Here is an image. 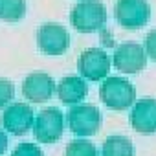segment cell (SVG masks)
Here are the masks:
<instances>
[{
  "instance_id": "6da1fadb",
  "label": "cell",
  "mask_w": 156,
  "mask_h": 156,
  "mask_svg": "<svg viewBox=\"0 0 156 156\" xmlns=\"http://www.w3.org/2000/svg\"><path fill=\"white\" fill-rule=\"evenodd\" d=\"M99 98L103 103L114 110H125L129 108L136 99V88L130 81L123 79L119 75H112L101 83L99 87Z\"/></svg>"
},
{
  "instance_id": "7a4b0ae2",
  "label": "cell",
  "mask_w": 156,
  "mask_h": 156,
  "mask_svg": "<svg viewBox=\"0 0 156 156\" xmlns=\"http://www.w3.org/2000/svg\"><path fill=\"white\" fill-rule=\"evenodd\" d=\"M72 26L81 31L90 33L99 30L107 20V8L101 0H81L72 9Z\"/></svg>"
},
{
  "instance_id": "3957f363",
  "label": "cell",
  "mask_w": 156,
  "mask_h": 156,
  "mask_svg": "<svg viewBox=\"0 0 156 156\" xmlns=\"http://www.w3.org/2000/svg\"><path fill=\"white\" fill-rule=\"evenodd\" d=\"M66 121L73 134L92 136L101 125V112L92 103H79L66 112Z\"/></svg>"
},
{
  "instance_id": "277c9868",
  "label": "cell",
  "mask_w": 156,
  "mask_h": 156,
  "mask_svg": "<svg viewBox=\"0 0 156 156\" xmlns=\"http://www.w3.org/2000/svg\"><path fill=\"white\" fill-rule=\"evenodd\" d=\"M77 70L88 81H99L110 70V57L101 48H87L77 59Z\"/></svg>"
},
{
  "instance_id": "5b68a950",
  "label": "cell",
  "mask_w": 156,
  "mask_h": 156,
  "mask_svg": "<svg viewBox=\"0 0 156 156\" xmlns=\"http://www.w3.org/2000/svg\"><path fill=\"white\" fill-rule=\"evenodd\" d=\"M64 130V116L57 107H48L41 110L35 119L33 134L41 143H51L62 136Z\"/></svg>"
},
{
  "instance_id": "8992f818",
  "label": "cell",
  "mask_w": 156,
  "mask_h": 156,
  "mask_svg": "<svg viewBox=\"0 0 156 156\" xmlns=\"http://www.w3.org/2000/svg\"><path fill=\"white\" fill-rule=\"evenodd\" d=\"M70 44L66 28L59 22H44L37 30V46L48 55H61Z\"/></svg>"
},
{
  "instance_id": "52a82bcc",
  "label": "cell",
  "mask_w": 156,
  "mask_h": 156,
  "mask_svg": "<svg viewBox=\"0 0 156 156\" xmlns=\"http://www.w3.org/2000/svg\"><path fill=\"white\" fill-rule=\"evenodd\" d=\"M151 17V6L147 0H118L116 19L127 30L141 28Z\"/></svg>"
},
{
  "instance_id": "ba28073f",
  "label": "cell",
  "mask_w": 156,
  "mask_h": 156,
  "mask_svg": "<svg viewBox=\"0 0 156 156\" xmlns=\"http://www.w3.org/2000/svg\"><path fill=\"white\" fill-rule=\"evenodd\" d=\"M147 64V51L138 42H123L114 50V66L123 73H136Z\"/></svg>"
},
{
  "instance_id": "9c48e42d",
  "label": "cell",
  "mask_w": 156,
  "mask_h": 156,
  "mask_svg": "<svg viewBox=\"0 0 156 156\" xmlns=\"http://www.w3.org/2000/svg\"><path fill=\"white\" fill-rule=\"evenodd\" d=\"M33 123V108L24 101H15L6 107L2 114V127L11 134H24L31 129Z\"/></svg>"
},
{
  "instance_id": "30bf717a",
  "label": "cell",
  "mask_w": 156,
  "mask_h": 156,
  "mask_svg": "<svg viewBox=\"0 0 156 156\" xmlns=\"http://www.w3.org/2000/svg\"><path fill=\"white\" fill-rule=\"evenodd\" d=\"M55 83L46 72H31L22 81V94L33 103H44L53 96Z\"/></svg>"
},
{
  "instance_id": "8fae6325",
  "label": "cell",
  "mask_w": 156,
  "mask_h": 156,
  "mask_svg": "<svg viewBox=\"0 0 156 156\" xmlns=\"http://www.w3.org/2000/svg\"><path fill=\"white\" fill-rule=\"evenodd\" d=\"M130 123L132 129L138 132L143 134L156 132V99L154 98L138 99L130 112Z\"/></svg>"
},
{
  "instance_id": "7c38bea8",
  "label": "cell",
  "mask_w": 156,
  "mask_h": 156,
  "mask_svg": "<svg viewBox=\"0 0 156 156\" xmlns=\"http://www.w3.org/2000/svg\"><path fill=\"white\" fill-rule=\"evenodd\" d=\"M87 94H88V85L81 75H64L57 83V96L66 105L79 103L81 99H85Z\"/></svg>"
},
{
  "instance_id": "4fadbf2b",
  "label": "cell",
  "mask_w": 156,
  "mask_h": 156,
  "mask_svg": "<svg viewBox=\"0 0 156 156\" xmlns=\"http://www.w3.org/2000/svg\"><path fill=\"white\" fill-rule=\"evenodd\" d=\"M101 156H134V145L127 136L114 134L103 141Z\"/></svg>"
},
{
  "instance_id": "5bb4252c",
  "label": "cell",
  "mask_w": 156,
  "mask_h": 156,
  "mask_svg": "<svg viewBox=\"0 0 156 156\" xmlns=\"http://www.w3.org/2000/svg\"><path fill=\"white\" fill-rule=\"evenodd\" d=\"M26 11L24 0H0V19L15 22L20 20Z\"/></svg>"
},
{
  "instance_id": "9a60e30c",
  "label": "cell",
  "mask_w": 156,
  "mask_h": 156,
  "mask_svg": "<svg viewBox=\"0 0 156 156\" xmlns=\"http://www.w3.org/2000/svg\"><path fill=\"white\" fill-rule=\"evenodd\" d=\"M64 154L66 156H98V149L90 140L77 138V140H72L66 145Z\"/></svg>"
},
{
  "instance_id": "2e32d148",
  "label": "cell",
  "mask_w": 156,
  "mask_h": 156,
  "mask_svg": "<svg viewBox=\"0 0 156 156\" xmlns=\"http://www.w3.org/2000/svg\"><path fill=\"white\" fill-rule=\"evenodd\" d=\"M11 156H44V152H42L41 147L35 145V143L20 141V143H17V147L11 151Z\"/></svg>"
},
{
  "instance_id": "e0dca14e",
  "label": "cell",
  "mask_w": 156,
  "mask_h": 156,
  "mask_svg": "<svg viewBox=\"0 0 156 156\" xmlns=\"http://www.w3.org/2000/svg\"><path fill=\"white\" fill-rule=\"evenodd\" d=\"M15 96V87L9 79H4V77H0V108L4 105H8Z\"/></svg>"
},
{
  "instance_id": "ac0fdd59",
  "label": "cell",
  "mask_w": 156,
  "mask_h": 156,
  "mask_svg": "<svg viewBox=\"0 0 156 156\" xmlns=\"http://www.w3.org/2000/svg\"><path fill=\"white\" fill-rule=\"evenodd\" d=\"M145 51L149 57H152L156 61V28L151 30L145 37Z\"/></svg>"
},
{
  "instance_id": "d6986e66",
  "label": "cell",
  "mask_w": 156,
  "mask_h": 156,
  "mask_svg": "<svg viewBox=\"0 0 156 156\" xmlns=\"http://www.w3.org/2000/svg\"><path fill=\"white\" fill-rule=\"evenodd\" d=\"M8 151V134L0 129V154H4Z\"/></svg>"
}]
</instances>
